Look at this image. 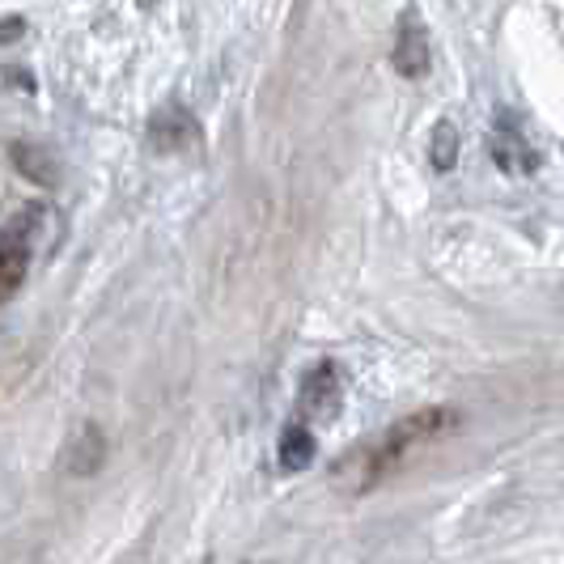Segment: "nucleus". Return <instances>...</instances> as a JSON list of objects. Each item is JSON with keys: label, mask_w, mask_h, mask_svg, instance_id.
<instances>
[{"label": "nucleus", "mask_w": 564, "mask_h": 564, "mask_svg": "<svg viewBox=\"0 0 564 564\" xmlns=\"http://www.w3.org/2000/svg\"><path fill=\"white\" fill-rule=\"evenodd\" d=\"M39 204L22 208L9 226L0 229V306L18 297V289L26 284L30 263H34V238H39Z\"/></svg>", "instance_id": "obj_2"}, {"label": "nucleus", "mask_w": 564, "mask_h": 564, "mask_svg": "<svg viewBox=\"0 0 564 564\" xmlns=\"http://www.w3.org/2000/svg\"><path fill=\"white\" fill-rule=\"evenodd\" d=\"M454 158H458V132H454L451 119H442V123H437V132H433V166L451 170Z\"/></svg>", "instance_id": "obj_6"}, {"label": "nucleus", "mask_w": 564, "mask_h": 564, "mask_svg": "<svg viewBox=\"0 0 564 564\" xmlns=\"http://www.w3.org/2000/svg\"><path fill=\"white\" fill-rule=\"evenodd\" d=\"M339 403V373L336 366H314L302 382V412L306 416H332Z\"/></svg>", "instance_id": "obj_3"}, {"label": "nucleus", "mask_w": 564, "mask_h": 564, "mask_svg": "<svg viewBox=\"0 0 564 564\" xmlns=\"http://www.w3.org/2000/svg\"><path fill=\"white\" fill-rule=\"evenodd\" d=\"M395 68L403 73V77H421L424 68H429V39H424V30L416 26V18H412V13H408V18H403V26H399Z\"/></svg>", "instance_id": "obj_4"}, {"label": "nucleus", "mask_w": 564, "mask_h": 564, "mask_svg": "<svg viewBox=\"0 0 564 564\" xmlns=\"http://www.w3.org/2000/svg\"><path fill=\"white\" fill-rule=\"evenodd\" d=\"M311 458H314V437H311V433H306L302 424L284 429V437H281V467H284V471H302Z\"/></svg>", "instance_id": "obj_5"}, {"label": "nucleus", "mask_w": 564, "mask_h": 564, "mask_svg": "<svg viewBox=\"0 0 564 564\" xmlns=\"http://www.w3.org/2000/svg\"><path fill=\"white\" fill-rule=\"evenodd\" d=\"M454 424H458V416L446 412V408H429L421 416H408V421H399L395 429H387L373 446H366L361 454H352L348 463H339L336 480L344 484L348 492H366V488H373L387 471H395L408 454L421 451L424 442H433V437H442Z\"/></svg>", "instance_id": "obj_1"}]
</instances>
